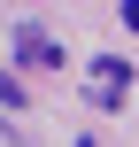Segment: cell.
Returning <instances> with one entry per match:
<instances>
[{
	"label": "cell",
	"mask_w": 139,
	"mask_h": 147,
	"mask_svg": "<svg viewBox=\"0 0 139 147\" xmlns=\"http://www.w3.org/2000/svg\"><path fill=\"white\" fill-rule=\"evenodd\" d=\"M124 23H132V31H139V0H124Z\"/></svg>",
	"instance_id": "cell-4"
},
{
	"label": "cell",
	"mask_w": 139,
	"mask_h": 147,
	"mask_svg": "<svg viewBox=\"0 0 139 147\" xmlns=\"http://www.w3.org/2000/svg\"><path fill=\"white\" fill-rule=\"evenodd\" d=\"M0 109H23V85L15 78H0Z\"/></svg>",
	"instance_id": "cell-3"
},
{
	"label": "cell",
	"mask_w": 139,
	"mask_h": 147,
	"mask_svg": "<svg viewBox=\"0 0 139 147\" xmlns=\"http://www.w3.org/2000/svg\"><path fill=\"white\" fill-rule=\"evenodd\" d=\"M85 101H93V109H124V101H132V62L101 54V62L85 70Z\"/></svg>",
	"instance_id": "cell-1"
},
{
	"label": "cell",
	"mask_w": 139,
	"mask_h": 147,
	"mask_svg": "<svg viewBox=\"0 0 139 147\" xmlns=\"http://www.w3.org/2000/svg\"><path fill=\"white\" fill-rule=\"evenodd\" d=\"M15 54H23L31 70H62V39L39 31V23H15Z\"/></svg>",
	"instance_id": "cell-2"
}]
</instances>
